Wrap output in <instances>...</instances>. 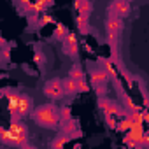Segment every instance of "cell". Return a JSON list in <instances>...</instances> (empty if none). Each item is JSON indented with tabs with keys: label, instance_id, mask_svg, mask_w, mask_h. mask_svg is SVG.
Instances as JSON below:
<instances>
[{
	"label": "cell",
	"instance_id": "obj_8",
	"mask_svg": "<svg viewBox=\"0 0 149 149\" xmlns=\"http://www.w3.org/2000/svg\"><path fill=\"white\" fill-rule=\"evenodd\" d=\"M90 81H91V86L93 84H107L111 81L107 70L102 67V68H91L90 70Z\"/></svg>",
	"mask_w": 149,
	"mask_h": 149
},
{
	"label": "cell",
	"instance_id": "obj_16",
	"mask_svg": "<svg viewBox=\"0 0 149 149\" xmlns=\"http://www.w3.org/2000/svg\"><path fill=\"white\" fill-rule=\"evenodd\" d=\"M70 139H72L70 135H67V133H63V132H61L60 135H56V137L53 139V142H51V147H53V149H61V147H63L67 142H70Z\"/></svg>",
	"mask_w": 149,
	"mask_h": 149
},
{
	"label": "cell",
	"instance_id": "obj_34",
	"mask_svg": "<svg viewBox=\"0 0 149 149\" xmlns=\"http://www.w3.org/2000/svg\"><path fill=\"white\" fill-rule=\"evenodd\" d=\"M30 2H32V0H18V6H19V7L23 9V7H25L26 4H30Z\"/></svg>",
	"mask_w": 149,
	"mask_h": 149
},
{
	"label": "cell",
	"instance_id": "obj_29",
	"mask_svg": "<svg viewBox=\"0 0 149 149\" xmlns=\"http://www.w3.org/2000/svg\"><path fill=\"white\" fill-rule=\"evenodd\" d=\"M93 90L98 97H105L107 93V84H93Z\"/></svg>",
	"mask_w": 149,
	"mask_h": 149
},
{
	"label": "cell",
	"instance_id": "obj_1",
	"mask_svg": "<svg viewBox=\"0 0 149 149\" xmlns=\"http://www.w3.org/2000/svg\"><path fill=\"white\" fill-rule=\"evenodd\" d=\"M32 118L42 128H56V126H60V121H61L60 107H56L54 104H42V105H39L32 112Z\"/></svg>",
	"mask_w": 149,
	"mask_h": 149
},
{
	"label": "cell",
	"instance_id": "obj_27",
	"mask_svg": "<svg viewBox=\"0 0 149 149\" xmlns=\"http://www.w3.org/2000/svg\"><path fill=\"white\" fill-rule=\"evenodd\" d=\"M90 84L86 83V79L83 77V79H77V90H79V93H88L90 91Z\"/></svg>",
	"mask_w": 149,
	"mask_h": 149
},
{
	"label": "cell",
	"instance_id": "obj_19",
	"mask_svg": "<svg viewBox=\"0 0 149 149\" xmlns=\"http://www.w3.org/2000/svg\"><path fill=\"white\" fill-rule=\"evenodd\" d=\"M132 125H133V121L128 118V116H125V118H121V121H118V132H121V133H126L130 128H132Z\"/></svg>",
	"mask_w": 149,
	"mask_h": 149
},
{
	"label": "cell",
	"instance_id": "obj_7",
	"mask_svg": "<svg viewBox=\"0 0 149 149\" xmlns=\"http://www.w3.org/2000/svg\"><path fill=\"white\" fill-rule=\"evenodd\" d=\"M65 54H68L70 58H77L79 54V46H77V35L70 32L65 39Z\"/></svg>",
	"mask_w": 149,
	"mask_h": 149
},
{
	"label": "cell",
	"instance_id": "obj_33",
	"mask_svg": "<svg viewBox=\"0 0 149 149\" xmlns=\"http://www.w3.org/2000/svg\"><path fill=\"white\" fill-rule=\"evenodd\" d=\"M142 119H144V123H149V109H142Z\"/></svg>",
	"mask_w": 149,
	"mask_h": 149
},
{
	"label": "cell",
	"instance_id": "obj_22",
	"mask_svg": "<svg viewBox=\"0 0 149 149\" xmlns=\"http://www.w3.org/2000/svg\"><path fill=\"white\" fill-rule=\"evenodd\" d=\"M68 76L77 81V79H83V77H84V72H83V68H81L79 65H74V67L68 70Z\"/></svg>",
	"mask_w": 149,
	"mask_h": 149
},
{
	"label": "cell",
	"instance_id": "obj_9",
	"mask_svg": "<svg viewBox=\"0 0 149 149\" xmlns=\"http://www.w3.org/2000/svg\"><path fill=\"white\" fill-rule=\"evenodd\" d=\"M109 9L112 14H116L119 18H126L130 14V2H126V0H114Z\"/></svg>",
	"mask_w": 149,
	"mask_h": 149
},
{
	"label": "cell",
	"instance_id": "obj_39",
	"mask_svg": "<svg viewBox=\"0 0 149 149\" xmlns=\"http://www.w3.org/2000/svg\"><path fill=\"white\" fill-rule=\"evenodd\" d=\"M14 2H18V0H14Z\"/></svg>",
	"mask_w": 149,
	"mask_h": 149
},
{
	"label": "cell",
	"instance_id": "obj_37",
	"mask_svg": "<svg viewBox=\"0 0 149 149\" xmlns=\"http://www.w3.org/2000/svg\"><path fill=\"white\" fill-rule=\"evenodd\" d=\"M144 107H149V98H144Z\"/></svg>",
	"mask_w": 149,
	"mask_h": 149
},
{
	"label": "cell",
	"instance_id": "obj_28",
	"mask_svg": "<svg viewBox=\"0 0 149 149\" xmlns=\"http://www.w3.org/2000/svg\"><path fill=\"white\" fill-rule=\"evenodd\" d=\"M60 116H61V119L72 118V109H70V105H61V107H60Z\"/></svg>",
	"mask_w": 149,
	"mask_h": 149
},
{
	"label": "cell",
	"instance_id": "obj_4",
	"mask_svg": "<svg viewBox=\"0 0 149 149\" xmlns=\"http://www.w3.org/2000/svg\"><path fill=\"white\" fill-rule=\"evenodd\" d=\"M33 100L30 95H23L21 93V98H19V104H18V112L14 118H11V121H16V119H21V118H26L33 112Z\"/></svg>",
	"mask_w": 149,
	"mask_h": 149
},
{
	"label": "cell",
	"instance_id": "obj_18",
	"mask_svg": "<svg viewBox=\"0 0 149 149\" xmlns=\"http://www.w3.org/2000/svg\"><path fill=\"white\" fill-rule=\"evenodd\" d=\"M11 137H13V132L9 130V126H0V142L4 146H11Z\"/></svg>",
	"mask_w": 149,
	"mask_h": 149
},
{
	"label": "cell",
	"instance_id": "obj_2",
	"mask_svg": "<svg viewBox=\"0 0 149 149\" xmlns=\"http://www.w3.org/2000/svg\"><path fill=\"white\" fill-rule=\"evenodd\" d=\"M44 95L49 100H61L67 93H65V86H63V79H51L46 83L44 86Z\"/></svg>",
	"mask_w": 149,
	"mask_h": 149
},
{
	"label": "cell",
	"instance_id": "obj_21",
	"mask_svg": "<svg viewBox=\"0 0 149 149\" xmlns=\"http://www.w3.org/2000/svg\"><path fill=\"white\" fill-rule=\"evenodd\" d=\"M91 13H93V4L90 2V0H86V2L79 7V11H77V14H81V16H84V18H90Z\"/></svg>",
	"mask_w": 149,
	"mask_h": 149
},
{
	"label": "cell",
	"instance_id": "obj_20",
	"mask_svg": "<svg viewBox=\"0 0 149 149\" xmlns=\"http://www.w3.org/2000/svg\"><path fill=\"white\" fill-rule=\"evenodd\" d=\"M28 144V135H18V133H13L11 137V146H18V147H23Z\"/></svg>",
	"mask_w": 149,
	"mask_h": 149
},
{
	"label": "cell",
	"instance_id": "obj_3",
	"mask_svg": "<svg viewBox=\"0 0 149 149\" xmlns=\"http://www.w3.org/2000/svg\"><path fill=\"white\" fill-rule=\"evenodd\" d=\"M98 107L102 109L104 114H114V116H118V118H125V116L128 114V111H125L121 105H118L116 102H112V100H109V98H105V97H100V98H98Z\"/></svg>",
	"mask_w": 149,
	"mask_h": 149
},
{
	"label": "cell",
	"instance_id": "obj_12",
	"mask_svg": "<svg viewBox=\"0 0 149 149\" xmlns=\"http://www.w3.org/2000/svg\"><path fill=\"white\" fill-rule=\"evenodd\" d=\"M88 19H90V18H84V16H81V14L76 16L77 32H79L81 35H88V33H90V23H88Z\"/></svg>",
	"mask_w": 149,
	"mask_h": 149
},
{
	"label": "cell",
	"instance_id": "obj_5",
	"mask_svg": "<svg viewBox=\"0 0 149 149\" xmlns=\"http://www.w3.org/2000/svg\"><path fill=\"white\" fill-rule=\"evenodd\" d=\"M2 95L7 98V111L11 112V118H14L16 112H18V104H19V98H21V93H18L16 90H11V88H4Z\"/></svg>",
	"mask_w": 149,
	"mask_h": 149
},
{
	"label": "cell",
	"instance_id": "obj_14",
	"mask_svg": "<svg viewBox=\"0 0 149 149\" xmlns=\"http://www.w3.org/2000/svg\"><path fill=\"white\" fill-rule=\"evenodd\" d=\"M63 86H65V93L67 95H77L79 93V90H77V81L74 79V77H67V79H63Z\"/></svg>",
	"mask_w": 149,
	"mask_h": 149
},
{
	"label": "cell",
	"instance_id": "obj_40",
	"mask_svg": "<svg viewBox=\"0 0 149 149\" xmlns=\"http://www.w3.org/2000/svg\"><path fill=\"white\" fill-rule=\"evenodd\" d=\"M147 126H149V123H147Z\"/></svg>",
	"mask_w": 149,
	"mask_h": 149
},
{
	"label": "cell",
	"instance_id": "obj_36",
	"mask_svg": "<svg viewBox=\"0 0 149 149\" xmlns=\"http://www.w3.org/2000/svg\"><path fill=\"white\" fill-rule=\"evenodd\" d=\"M84 49H86V53H93V49H91L90 44H84Z\"/></svg>",
	"mask_w": 149,
	"mask_h": 149
},
{
	"label": "cell",
	"instance_id": "obj_11",
	"mask_svg": "<svg viewBox=\"0 0 149 149\" xmlns=\"http://www.w3.org/2000/svg\"><path fill=\"white\" fill-rule=\"evenodd\" d=\"M97 63H102V67L107 70L109 77H111L112 81H116V79H118V70H116V63L112 61V58H102V56H98Z\"/></svg>",
	"mask_w": 149,
	"mask_h": 149
},
{
	"label": "cell",
	"instance_id": "obj_15",
	"mask_svg": "<svg viewBox=\"0 0 149 149\" xmlns=\"http://www.w3.org/2000/svg\"><path fill=\"white\" fill-rule=\"evenodd\" d=\"M9 130H11L13 133H18V135H28V128H26V125H25L21 119L11 121V125H9Z\"/></svg>",
	"mask_w": 149,
	"mask_h": 149
},
{
	"label": "cell",
	"instance_id": "obj_17",
	"mask_svg": "<svg viewBox=\"0 0 149 149\" xmlns=\"http://www.w3.org/2000/svg\"><path fill=\"white\" fill-rule=\"evenodd\" d=\"M121 98H123V105L126 107V111H128V112H132V111H142V107H140V105H137V104L132 100V97H130V95L121 93Z\"/></svg>",
	"mask_w": 149,
	"mask_h": 149
},
{
	"label": "cell",
	"instance_id": "obj_24",
	"mask_svg": "<svg viewBox=\"0 0 149 149\" xmlns=\"http://www.w3.org/2000/svg\"><path fill=\"white\" fill-rule=\"evenodd\" d=\"M9 46H14V42L2 46V63H9V60H11V47Z\"/></svg>",
	"mask_w": 149,
	"mask_h": 149
},
{
	"label": "cell",
	"instance_id": "obj_31",
	"mask_svg": "<svg viewBox=\"0 0 149 149\" xmlns=\"http://www.w3.org/2000/svg\"><path fill=\"white\" fill-rule=\"evenodd\" d=\"M139 147H149V133H146V132H144V135H142V140H140Z\"/></svg>",
	"mask_w": 149,
	"mask_h": 149
},
{
	"label": "cell",
	"instance_id": "obj_32",
	"mask_svg": "<svg viewBox=\"0 0 149 149\" xmlns=\"http://www.w3.org/2000/svg\"><path fill=\"white\" fill-rule=\"evenodd\" d=\"M84 2H86V0H74V9H76V11H79V7H81Z\"/></svg>",
	"mask_w": 149,
	"mask_h": 149
},
{
	"label": "cell",
	"instance_id": "obj_6",
	"mask_svg": "<svg viewBox=\"0 0 149 149\" xmlns=\"http://www.w3.org/2000/svg\"><path fill=\"white\" fill-rule=\"evenodd\" d=\"M60 130H61L63 133L70 135L72 139H74V137H81V135H83V133H81V130H79L77 121H76V119H72V118H68V119H61V121H60Z\"/></svg>",
	"mask_w": 149,
	"mask_h": 149
},
{
	"label": "cell",
	"instance_id": "obj_13",
	"mask_svg": "<svg viewBox=\"0 0 149 149\" xmlns=\"http://www.w3.org/2000/svg\"><path fill=\"white\" fill-rule=\"evenodd\" d=\"M70 32H68V28L63 25V23H56V28H54V32H53V39L54 40H61V42H65V39H67V35H68Z\"/></svg>",
	"mask_w": 149,
	"mask_h": 149
},
{
	"label": "cell",
	"instance_id": "obj_35",
	"mask_svg": "<svg viewBox=\"0 0 149 149\" xmlns=\"http://www.w3.org/2000/svg\"><path fill=\"white\" fill-rule=\"evenodd\" d=\"M40 2H42L44 6H47V7H51V6L54 4V0H40Z\"/></svg>",
	"mask_w": 149,
	"mask_h": 149
},
{
	"label": "cell",
	"instance_id": "obj_25",
	"mask_svg": "<svg viewBox=\"0 0 149 149\" xmlns=\"http://www.w3.org/2000/svg\"><path fill=\"white\" fill-rule=\"evenodd\" d=\"M105 116V125L111 128V130H116L118 128V116H114V114H104Z\"/></svg>",
	"mask_w": 149,
	"mask_h": 149
},
{
	"label": "cell",
	"instance_id": "obj_23",
	"mask_svg": "<svg viewBox=\"0 0 149 149\" xmlns=\"http://www.w3.org/2000/svg\"><path fill=\"white\" fill-rule=\"evenodd\" d=\"M49 23H54L53 16H51L49 13H42V14L39 16V21H37V25H39V26H46V25H49Z\"/></svg>",
	"mask_w": 149,
	"mask_h": 149
},
{
	"label": "cell",
	"instance_id": "obj_26",
	"mask_svg": "<svg viewBox=\"0 0 149 149\" xmlns=\"http://www.w3.org/2000/svg\"><path fill=\"white\" fill-rule=\"evenodd\" d=\"M33 61H35V65H37V67H40V68H42V65H44V61H46L44 53L37 49V51H35V54H33Z\"/></svg>",
	"mask_w": 149,
	"mask_h": 149
},
{
	"label": "cell",
	"instance_id": "obj_30",
	"mask_svg": "<svg viewBox=\"0 0 149 149\" xmlns=\"http://www.w3.org/2000/svg\"><path fill=\"white\" fill-rule=\"evenodd\" d=\"M123 144H125V146H128V147H139V144H137L135 140H132V139H128L126 135L123 137Z\"/></svg>",
	"mask_w": 149,
	"mask_h": 149
},
{
	"label": "cell",
	"instance_id": "obj_38",
	"mask_svg": "<svg viewBox=\"0 0 149 149\" xmlns=\"http://www.w3.org/2000/svg\"><path fill=\"white\" fill-rule=\"evenodd\" d=\"M126 2H132V0H126Z\"/></svg>",
	"mask_w": 149,
	"mask_h": 149
},
{
	"label": "cell",
	"instance_id": "obj_10",
	"mask_svg": "<svg viewBox=\"0 0 149 149\" xmlns=\"http://www.w3.org/2000/svg\"><path fill=\"white\" fill-rule=\"evenodd\" d=\"M121 28H123V21H121V18L111 13L109 18H107V21H105V32H107V33H114V35H118V33L121 32Z\"/></svg>",
	"mask_w": 149,
	"mask_h": 149
}]
</instances>
